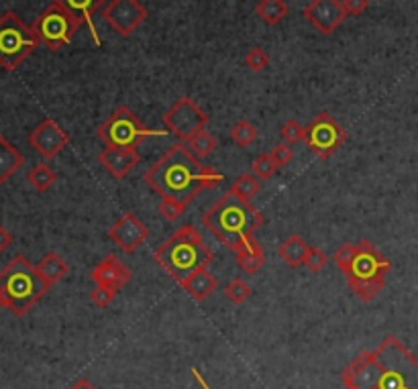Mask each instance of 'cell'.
Returning <instances> with one entry per match:
<instances>
[{
    "mask_svg": "<svg viewBox=\"0 0 418 389\" xmlns=\"http://www.w3.org/2000/svg\"><path fill=\"white\" fill-rule=\"evenodd\" d=\"M147 15V9L139 0H108L103 9L106 25L120 37H131L145 23Z\"/></svg>",
    "mask_w": 418,
    "mask_h": 389,
    "instance_id": "cell-12",
    "label": "cell"
},
{
    "mask_svg": "<svg viewBox=\"0 0 418 389\" xmlns=\"http://www.w3.org/2000/svg\"><path fill=\"white\" fill-rule=\"evenodd\" d=\"M231 139L239 145V147H249L257 139V129H255V125H251L249 120L241 118V120H237L233 125V129H231Z\"/></svg>",
    "mask_w": 418,
    "mask_h": 389,
    "instance_id": "cell-28",
    "label": "cell"
},
{
    "mask_svg": "<svg viewBox=\"0 0 418 389\" xmlns=\"http://www.w3.org/2000/svg\"><path fill=\"white\" fill-rule=\"evenodd\" d=\"M84 23L74 16L70 11H66L63 6L51 2L45 9L41 15L35 19L33 23V33L37 37L39 43H43L51 51H60L66 45L72 43L75 33L80 31Z\"/></svg>",
    "mask_w": 418,
    "mask_h": 389,
    "instance_id": "cell-9",
    "label": "cell"
},
{
    "mask_svg": "<svg viewBox=\"0 0 418 389\" xmlns=\"http://www.w3.org/2000/svg\"><path fill=\"white\" fill-rule=\"evenodd\" d=\"M35 267H37V274L41 275V279H43L49 288H51L53 284L61 281V279L68 275V271H70L68 263H66L63 257L58 255V253H47L43 259L39 261Z\"/></svg>",
    "mask_w": 418,
    "mask_h": 389,
    "instance_id": "cell-22",
    "label": "cell"
},
{
    "mask_svg": "<svg viewBox=\"0 0 418 389\" xmlns=\"http://www.w3.org/2000/svg\"><path fill=\"white\" fill-rule=\"evenodd\" d=\"M169 130L147 129L141 118L135 115L129 106H119L113 115L106 118L98 127L96 135L100 141H105L106 147L117 149H131L137 151V147L150 137H165Z\"/></svg>",
    "mask_w": 418,
    "mask_h": 389,
    "instance_id": "cell-7",
    "label": "cell"
},
{
    "mask_svg": "<svg viewBox=\"0 0 418 389\" xmlns=\"http://www.w3.org/2000/svg\"><path fill=\"white\" fill-rule=\"evenodd\" d=\"M153 259L178 284H182L194 271L209 267L214 259V253L204 245L198 229H194L192 224H184L164 245L155 249Z\"/></svg>",
    "mask_w": 418,
    "mask_h": 389,
    "instance_id": "cell-4",
    "label": "cell"
},
{
    "mask_svg": "<svg viewBox=\"0 0 418 389\" xmlns=\"http://www.w3.org/2000/svg\"><path fill=\"white\" fill-rule=\"evenodd\" d=\"M255 15L266 25H278L288 16V4L286 0H259L255 6Z\"/></svg>",
    "mask_w": 418,
    "mask_h": 389,
    "instance_id": "cell-24",
    "label": "cell"
},
{
    "mask_svg": "<svg viewBox=\"0 0 418 389\" xmlns=\"http://www.w3.org/2000/svg\"><path fill=\"white\" fill-rule=\"evenodd\" d=\"M302 16L323 35H333L343 25L347 13L341 0H313L304 6Z\"/></svg>",
    "mask_w": 418,
    "mask_h": 389,
    "instance_id": "cell-13",
    "label": "cell"
},
{
    "mask_svg": "<svg viewBox=\"0 0 418 389\" xmlns=\"http://www.w3.org/2000/svg\"><path fill=\"white\" fill-rule=\"evenodd\" d=\"M304 133H306V127H302L298 120H294V118L286 120L284 125H282V129H280V135H282L284 143L288 145H296L300 141H304Z\"/></svg>",
    "mask_w": 418,
    "mask_h": 389,
    "instance_id": "cell-33",
    "label": "cell"
},
{
    "mask_svg": "<svg viewBox=\"0 0 418 389\" xmlns=\"http://www.w3.org/2000/svg\"><path fill=\"white\" fill-rule=\"evenodd\" d=\"M27 182L35 187L37 192H47L49 187L58 182V173L53 172L47 163H39L35 165L29 173H27Z\"/></svg>",
    "mask_w": 418,
    "mask_h": 389,
    "instance_id": "cell-25",
    "label": "cell"
},
{
    "mask_svg": "<svg viewBox=\"0 0 418 389\" xmlns=\"http://www.w3.org/2000/svg\"><path fill=\"white\" fill-rule=\"evenodd\" d=\"M355 251H357V245H353V243H343V245L335 251V255H333V261H335L337 269L343 271L345 275L351 269V263L355 259Z\"/></svg>",
    "mask_w": 418,
    "mask_h": 389,
    "instance_id": "cell-29",
    "label": "cell"
},
{
    "mask_svg": "<svg viewBox=\"0 0 418 389\" xmlns=\"http://www.w3.org/2000/svg\"><path fill=\"white\" fill-rule=\"evenodd\" d=\"M108 237L122 253H135L139 247L150 239V229L135 217L133 212H125L122 217L108 229Z\"/></svg>",
    "mask_w": 418,
    "mask_h": 389,
    "instance_id": "cell-15",
    "label": "cell"
},
{
    "mask_svg": "<svg viewBox=\"0 0 418 389\" xmlns=\"http://www.w3.org/2000/svg\"><path fill=\"white\" fill-rule=\"evenodd\" d=\"M327 263H329V257H327V253L323 249H318V247H310L308 249V255L304 259V267H308V271L318 274V271H323L327 267Z\"/></svg>",
    "mask_w": 418,
    "mask_h": 389,
    "instance_id": "cell-34",
    "label": "cell"
},
{
    "mask_svg": "<svg viewBox=\"0 0 418 389\" xmlns=\"http://www.w3.org/2000/svg\"><path fill=\"white\" fill-rule=\"evenodd\" d=\"M179 286L188 291V296H190L194 302H204L210 294H214L216 288H219V277H214V275L210 274L209 269L204 267V269L194 271L188 279H184Z\"/></svg>",
    "mask_w": 418,
    "mask_h": 389,
    "instance_id": "cell-19",
    "label": "cell"
},
{
    "mask_svg": "<svg viewBox=\"0 0 418 389\" xmlns=\"http://www.w3.org/2000/svg\"><path fill=\"white\" fill-rule=\"evenodd\" d=\"M92 281L96 286H106V288H113L119 291L125 284L131 281L133 277V271L115 255H108L105 261H100L94 269H92Z\"/></svg>",
    "mask_w": 418,
    "mask_h": 389,
    "instance_id": "cell-16",
    "label": "cell"
},
{
    "mask_svg": "<svg viewBox=\"0 0 418 389\" xmlns=\"http://www.w3.org/2000/svg\"><path fill=\"white\" fill-rule=\"evenodd\" d=\"M70 389H96V388H94V385L90 383L86 377H82V379H78V381H75L74 385H72Z\"/></svg>",
    "mask_w": 418,
    "mask_h": 389,
    "instance_id": "cell-40",
    "label": "cell"
},
{
    "mask_svg": "<svg viewBox=\"0 0 418 389\" xmlns=\"http://www.w3.org/2000/svg\"><path fill=\"white\" fill-rule=\"evenodd\" d=\"M370 6V0H343V9L347 16L363 15Z\"/></svg>",
    "mask_w": 418,
    "mask_h": 389,
    "instance_id": "cell-38",
    "label": "cell"
},
{
    "mask_svg": "<svg viewBox=\"0 0 418 389\" xmlns=\"http://www.w3.org/2000/svg\"><path fill=\"white\" fill-rule=\"evenodd\" d=\"M53 2L63 6L66 11H70V13L74 16H78L82 23H86L90 29V35H92V39H94V43L100 45V37H98V33H96V27H94L92 16H94L96 11H103V9H105L106 0H53Z\"/></svg>",
    "mask_w": 418,
    "mask_h": 389,
    "instance_id": "cell-18",
    "label": "cell"
},
{
    "mask_svg": "<svg viewBox=\"0 0 418 389\" xmlns=\"http://www.w3.org/2000/svg\"><path fill=\"white\" fill-rule=\"evenodd\" d=\"M345 141L347 130L329 113H318L304 133V143L318 159H329Z\"/></svg>",
    "mask_w": 418,
    "mask_h": 389,
    "instance_id": "cell-10",
    "label": "cell"
},
{
    "mask_svg": "<svg viewBox=\"0 0 418 389\" xmlns=\"http://www.w3.org/2000/svg\"><path fill=\"white\" fill-rule=\"evenodd\" d=\"M347 389H418V359L396 336L361 351L341 373Z\"/></svg>",
    "mask_w": 418,
    "mask_h": 389,
    "instance_id": "cell-1",
    "label": "cell"
},
{
    "mask_svg": "<svg viewBox=\"0 0 418 389\" xmlns=\"http://www.w3.org/2000/svg\"><path fill=\"white\" fill-rule=\"evenodd\" d=\"M31 147L45 159H53L70 143V135L53 118L41 120L29 135Z\"/></svg>",
    "mask_w": 418,
    "mask_h": 389,
    "instance_id": "cell-14",
    "label": "cell"
},
{
    "mask_svg": "<svg viewBox=\"0 0 418 389\" xmlns=\"http://www.w3.org/2000/svg\"><path fill=\"white\" fill-rule=\"evenodd\" d=\"M115 298H117V289L106 288V286H96L90 291V300L98 308H108L110 304L115 302Z\"/></svg>",
    "mask_w": 418,
    "mask_h": 389,
    "instance_id": "cell-36",
    "label": "cell"
},
{
    "mask_svg": "<svg viewBox=\"0 0 418 389\" xmlns=\"http://www.w3.org/2000/svg\"><path fill=\"white\" fill-rule=\"evenodd\" d=\"M266 222L261 212H257L251 202L226 192L219 202L202 217V224L233 253H239L251 245L254 232Z\"/></svg>",
    "mask_w": 418,
    "mask_h": 389,
    "instance_id": "cell-3",
    "label": "cell"
},
{
    "mask_svg": "<svg viewBox=\"0 0 418 389\" xmlns=\"http://www.w3.org/2000/svg\"><path fill=\"white\" fill-rule=\"evenodd\" d=\"M209 123V115L196 104L190 96H182L174 102L167 113L164 115V125L167 130L178 137L179 141H190L196 133L207 127Z\"/></svg>",
    "mask_w": 418,
    "mask_h": 389,
    "instance_id": "cell-11",
    "label": "cell"
},
{
    "mask_svg": "<svg viewBox=\"0 0 418 389\" xmlns=\"http://www.w3.org/2000/svg\"><path fill=\"white\" fill-rule=\"evenodd\" d=\"M49 286L37 274V267L23 255L0 271V306L11 310L15 316H25L35 304L47 294Z\"/></svg>",
    "mask_w": 418,
    "mask_h": 389,
    "instance_id": "cell-5",
    "label": "cell"
},
{
    "mask_svg": "<svg viewBox=\"0 0 418 389\" xmlns=\"http://www.w3.org/2000/svg\"><path fill=\"white\" fill-rule=\"evenodd\" d=\"M145 182L164 198L188 206L202 190L219 186L223 175L214 167L202 165L186 145L176 143L145 172Z\"/></svg>",
    "mask_w": 418,
    "mask_h": 389,
    "instance_id": "cell-2",
    "label": "cell"
},
{
    "mask_svg": "<svg viewBox=\"0 0 418 389\" xmlns=\"http://www.w3.org/2000/svg\"><path fill=\"white\" fill-rule=\"evenodd\" d=\"M259 190H261V184H259L257 175H254V173H241L239 177L233 182V186H231L229 192H233L235 196L251 202V198L259 194Z\"/></svg>",
    "mask_w": 418,
    "mask_h": 389,
    "instance_id": "cell-26",
    "label": "cell"
},
{
    "mask_svg": "<svg viewBox=\"0 0 418 389\" xmlns=\"http://www.w3.org/2000/svg\"><path fill=\"white\" fill-rule=\"evenodd\" d=\"M98 163L105 167L113 177L122 180L133 172L139 165V153L131 149H117V147H106L98 155Z\"/></svg>",
    "mask_w": 418,
    "mask_h": 389,
    "instance_id": "cell-17",
    "label": "cell"
},
{
    "mask_svg": "<svg viewBox=\"0 0 418 389\" xmlns=\"http://www.w3.org/2000/svg\"><path fill=\"white\" fill-rule=\"evenodd\" d=\"M25 163V157L6 137H0V184L9 182Z\"/></svg>",
    "mask_w": 418,
    "mask_h": 389,
    "instance_id": "cell-20",
    "label": "cell"
},
{
    "mask_svg": "<svg viewBox=\"0 0 418 389\" xmlns=\"http://www.w3.org/2000/svg\"><path fill=\"white\" fill-rule=\"evenodd\" d=\"M308 243L298 237V234H290L288 239H286L284 243L280 245L278 249V253H280V257L284 261L288 267H292V269H298L304 265V259H306V255H308Z\"/></svg>",
    "mask_w": 418,
    "mask_h": 389,
    "instance_id": "cell-21",
    "label": "cell"
},
{
    "mask_svg": "<svg viewBox=\"0 0 418 389\" xmlns=\"http://www.w3.org/2000/svg\"><path fill=\"white\" fill-rule=\"evenodd\" d=\"M190 371H192V375H194V379H196V381H198V385H200V388H202V389H210V385H209V383H207V379H204V377L200 375V371H198V369H194V367H192Z\"/></svg>",
    "mask_w": 418,
    "mask_h": 389,
    "instance_id": "cell-41",
    "label": "cell"
},
{
    "mask_svg": "<svg viewBox=\"0 0 418 389\" xmlns=\"http://www.w3.org/2000/svg\"><path fill=\"white\" fill-rule=\"evenodd\" d=\"M216 147H219V141H216V137H212L209 130H200V133H196L194 137L188 141V149L194 153L196 157H209L212 155L214 151H216Z\"/></svg>",
    "mask_w": 418,
    "mask_h": 389,
    "instance_id": "cell-27",
    "label": "cell"
},
{
    "mask_svg": "<svg viewBox=\"0 0 418 389\" xmlns=\"http://www.w3.org/2000/svg\"><path fill=\"white\" fill-rule=\"evenodd\" d=\"M276 172H278V165L273 163V159L269 157V153L255 157L254 163H251V173L257 175L259 180H271Z\"/></svg>",
    "mask_w": 418,
    "mask_h": 389,
    "instance_id": "cell-31",
    "label": "cell"
},
{
    "mask_svg": "<svg viewBox=\"0 0 418 389\" xmlns=\"http://www.w3.org/2000/svg\"><path fill=\"white\" fill-rule=\"evenodd\" d=\"M224 294H226V298L233 304H243L251 298V286H249L247 281H243L241 277H237V279H233V281L226 286V291H224Z\"/></svg>",
    "mask_w": 418,
    "mask_h": 389,
    "instance_id": "cell-30",
    "label": "cell"
},
{
    "mask_svg": "<svg viewBox=\"0 0 418 389\" xmlns=\"http://www.w3.org/2000/svg\"><path fill=\"white\" fill-rule=\"evenodd\" d=\"M37 37L21 16L6 11L0 16V68L4 72H15L16 68L37 49Z\"/></svg>",
    "mask_w": 418,
    "mask_h": 389,
    "instance_id": "cell-8",
    "label": "cell"
},
{
    "mask_svg": "<svg viewBox=\"0 0 418 389\" xmlns=\"http://www.w3.org/2000/svg\"><path fill=\"white\" fill-rule=\"evenodd\" d=\"M237 255V265L245 274H257L263 265H266V253H263V247L259 245L257 241H251V245L245 247L243 251L235 253Z\"/></svg>",
    "mask_w": 418,
    "mask_h": 389,
    "instance_id": "cell-23",
    "label": "cell"
},
{
    "mask_svg": "<svg viewBox=\"0 0 418 389\" xmlns=\"http://www.w3.org/2000/svg\"><path fill=\"white\" fill-rule=\"evenodd\" d=\"M157 210H160V214H162L165 220L174 222V220H178V218L186 212V204L178 202V200H172V198H162Z\"/></svg>",
    "mask_w": 418,
    "mask_h": 389,
    "instance_id": "cell-35",
    "label": "cell"
},
{
    "mask_svg": "<svg viewBox=\"0 0 418 389\" xmlns=\"http://www.w3.org/2000/svg\"><path fill=\"white\" fill-rule=\"evenodd\" d=\"M11 245H13V234L6 231L4 227H0V253H4Z\"/></svg>",
    "mask_w": 418,
    "mask_h": 389,
    "instance_id": "cell-39",
    "label": "cell"
},
{
    "mask_svg": "<svg viewBox=\"0 0 418 389\" xmlns=\"http://www.w3.org/2000/svg\"><path fill=\"white\" fill-rule=\"evenodd\" d=\"M392 269L390 263L372 241H359L355 259L347 271V284L361 302H372L386 288V274Z\"/></svg>",
    "mask_w": 418,
    "mask_h": 389,
    "instance_id": "cell-6",
    "label": "cell"
},
{
    "mask_svg": "<svg viewBox=\"0 0 418 389\" xmlns=\"http://www.w3.org/2000/svg\"><path fill=\"white\" fill-rule=\"evenodd\" d=\"M245 66L255 73L266 72L269 66V56L261 49V47H251V49L247 51V56H245Z\"/></svg>",
    "mask_w": 418,
    "mask_h": 389,
    "instance_id": "cell-32",
    "label": "cell"
},
{
    "mask_svg": "<svg viewBox=\"0 0 418 389\" xmlns=\"http://www.w3.org/2000/svg\"><path fill=\"white\" fill-rule=\"evenodd\" d=\"M269 157L273 159V163L278 165V170L280 167H286V165H290L292 163V159H294V151H292V147L288 143H278L271 151H269Z\"/></svg>",
    "mask_w": 418,
    "mask_h": 389,
    "instance_id": "cell-37",
    "label": "cell"
}]
</instances>
